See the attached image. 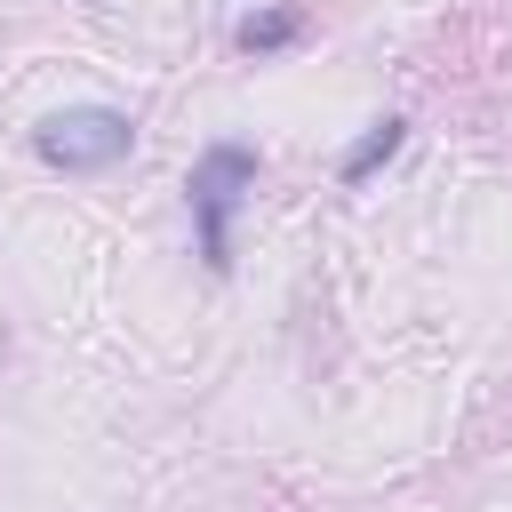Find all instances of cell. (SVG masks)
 <instances>
[{"instance_id":"cell-4","label":"cell","mask_w":512,"mask_h":512,"mask_svg":"<svg viewBox=\"0 0 512 512\" xmlns=\"http://www.w3.org/2000/svg\"><path fill=\"white\" fill-rule=\"evenodd\" d=\"M248 56H272V48H288V40H304V8H256V16H240V32H232Z\"/></svg>"},{"instance_id":"cell-1","label":"cell","mask_w":512,"mask_h":512,"mask_svg":"<svg viewBox=\"0 0 512 512\" xmlns=\"http://www.w3.org/2000/svg\"><path fill=\"white\" fill-rule=\"evenodd\" d=\"M240 192H256V152H248V144H208V152L192 160V184H184L208 272L232 264V208H240Z\"/></svg>"},{"instance_id":"cell-2","label":"cell","mask_w":512,"mask_h":512,"mask_svg":"<svg viewBox=\"0 0 512 512\" xmlns=\"http://www.w3.org/2000/svg\"><path fill=\"white\" fill-rule=\"evenodd\" d=\"M40 160L48 168H64V176H96V168H112V160H128V144H136V128H128V112H104V104H80V112H56L40 136Z\"/></svg>"},{"instance_id":"cell-3","label":"cell","mask_w":512,"mask_h":512,"mask_svg":"<svg viewBox=\"0 0 512 512\" xmlns=\"http://www.w3.org/2000/svg\"><path fill=\"white\" fill-rule=\"evenodd\" d=\"M400 136H408V120H400V112L368 120V136H360V144H352V152L336 160V176H344V184H368V176H376V168H384V160L400 152Z\"/></svg>"}]
</instances>
